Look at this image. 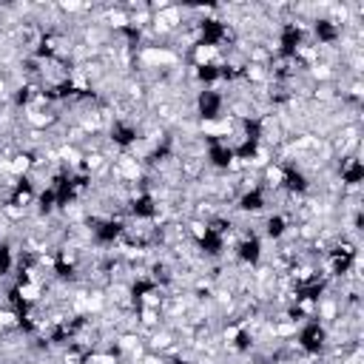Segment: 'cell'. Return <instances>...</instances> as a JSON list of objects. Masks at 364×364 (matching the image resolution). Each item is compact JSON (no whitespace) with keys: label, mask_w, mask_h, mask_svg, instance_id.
Segmentation results:
<instances>
[{"label":"cell","mask_w":364,"mask_h":364,"mask_svg":"<svg viewBox=\"0 0 364 364\" xmlns=\"http://www.w3.org/2000/svg\"><path fill=\"white\" fill-rule=\"evenodd\" d=\"M142 60H145V63H154V66H168V63L177 60V54H174V51H165V48H145V51H142Z\"/></svg>","instance_id":"obj_1"},{"label":"cell","mask_w":364,"mask_h":364,"mask_svg":"<svg viewBox=\"0 0 364 364\" xmlns=\"http://www.w3.org/2000/svg\"><path fill=\"white\" fill-rule=\"evenodd\" d=\"M196 63H199V66H208V63H211V60H216V57H219V48H216V46H211V43H202V46H196Z\"/></svg>","instance_id":"obj_2"},{"label":"cell","mask_w":364,"mask_h":364,"mask_svg":"<svg viewBox=\"0 0 364 364\" xmlns=\"http://www.w3.org/2000/svg\"><path fill=\"white\" fill-rule=\"evenodd\" d=\"M20 296H23V299H29V302H34V299L40 296V287H37V284H23Z\"/></svg>","instance_id":"obj_3"},{"label":"cell","mask_w":364,"mask_h":364,"mask_svg":"<svg viewBox=\"0 0 364 364\" xmlns=\"http://www.w3.org/2000/svg\"><path fill=\"white\" fill-rule=\"evenodd\" d=\"M171 344V336L168 333H157V336H154V341H151V347H154V350H162V347H168Z\"/></svg>","instance_id":"obj_4"},{"label":"cell","mask_w":364,"mask_h":364,"mask_svg":"<svg viewBox=\"0 0 364 364\" xmlns=\"http://www.w3.org/2000/svg\"><path fill=\"white\" fill-rule=\"evenodd\" d=\"M145 364H165V362H162V359H157V356H148Z\"/></svg>","instance_id":"obj_5"}]
</instances>
